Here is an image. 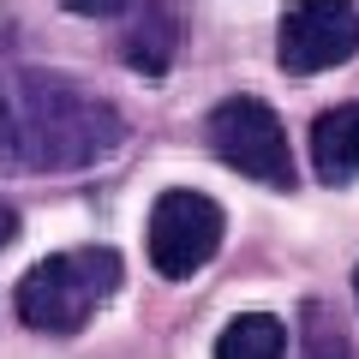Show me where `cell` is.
Instances as JSON below:
<instances>
[{
    "instance_id": "6da1fadb",
    "label": "cell",
    "mask_w": 359,
    "mask_h": 359,
    "mask_svg": "<svg viewBox=\"0 0 359 359\" xmlns=\"http://www.w3.org/2000/svg\"><path fill=\"white\" fill-rule=\"evenodd\" d=\"M126 144V120L114 102L78 90L60 72H30L18 90V114H13V150L30 168H54V174H72V168H96Z\"/></svg>"
},
{
    "instance_id": "7a4b0ae2",
    "label": "cell",
    "mask_w": 359,
    "mask_h": 359,
    "mask_svg": "<svg viewBox=\"0 0 359 359\" xmlns=\"http://www.w3.org/2000/svg\"><path fill=\"white\" fill-rule=\"evenodd\" d=\"M120 276H126V264H120L114 245H66V252H48L42 264H30L18 276L13 306L36 335H78L114 299Z\"/></svg>"
},
{
    "instance_id": "3957f363",
    "label": "cell",
    "mask_w": 359,
    "mask_h": 359,
    "mask_svg": "<svg viewBox=\"0 0 359 359\" xmlns=\"http://www.w3.org/2000/svg\"><path fill=\"white\" fill-rule=\"evenodd\" d=\"M204 132H210V150H216L233 174L257 180V186H269V192H294L299 186L282 114H276L264 96H228V102H216Z\"/></svg>"
},
{
    "instance_id": "277c9868",
    "label": "cell",
    "mask_w": 359,
    "mask_h": 359,
    "mask_svg": "<svg viewBox=\"0 0 359 359\" xmlns=\"http://www.w3.org/2000/svg\"><path fill=\"white\" fill-rule=\"evenodd\" d=\"M222 204L210 192H192V186H168L150 204V222H144V245H150V269L162 282H186L210 257L222 252Z\"/></svg>"
},
{
    "instance_id": "5b68a950",
    "label": "cell",
    "mask_w": 359,
    "mask_h": 359,
    "mask_svg": "<svg viewBox=\"0 0 359 359\" xmlns=\"http://www.w3.org/2000/svg\"><path fill=\"white\" fill-rule=\"evenodd\" d=\"M359 54V6L353 0H294L276 30V66L287 78H318Z\"/></svg>"
},
{
    "instance_id": "8992f818",
    "label": "cell",
    "mask_w": 359,
    "mask_h": 359,
    "mask_svg": "<svg viewBox=\"0 0 359 359\" xmlns=\"http://www.w3.org/2000/svg\"><path fill=\"white\" fill-rule=\"evenodd\" d=\"M174 54H180L174 6H168V0H144L138 13H132L126 36H120V60H126L132 72H144V78H162L168 66H174Z\"/></svg>"
},
{
    "instance_id": "52a82bcc",
    "label": "cell",
    "mask_w": 359,
    "mask_h": 359,
    "mask_svg": "<svg viewBox=\"0 0 359 359\" xmlns=\"http://www.w3.org/2000/svg\"><path fill=\"white\" fill-rule=\"evenodd\" d=\"M311 168L323 186H353L359 180V102L323 108L311 120Z\"/></svg>"
},
{
    "instance_id": "ba28073f",
    "label": "cell",
    "mask_w": 359,
    "mask_h": 359,
    "mask_svg": "<svg viewBox=\"0 0 359 359\" xmlns=\"http://www.w3.org/2000/svg\"><path fill=\"white\" fill-rule=\"evenodd\" d=\"M216 359H287V323L276 311H240L216 335Z\"/></svg>"
},
{
    "instance_id": "9c48e42d",
    "label": "cell",
    "mask_w": 359,
    "mask_h": 359,
    "mask_svg": "<svg viewBox=\"0 0 359 359\" xmlns=\"http://www.w3.org/2000/svg\"><path fill=\"white\" fill-rule=\"evenodd\" d=\"M299 341H306V359H359L347 330L330 318L323 299H306V323H299Z\"/></svg>"
},
{
    "instance_id": "30bf717a",
    "label": "cell",
    "mask_w": 359,
    "mask_h": 359,
    "mask_svg": "<svg viewBox=\"0 0 359 359\" xmlns=\"http://www.w3.org/2000/svg\"><path fill=\"white\" fill-rule=\"evenodd\" d=\"M72 13H84V18H114V13H126L132 0H66Z\"/></svg>"
},
{
    "instance_id": "8fae6325",
    "label": "cell",
    "mask_w": 359,
    "mask_h": 359,
    "mask_svg": "<svg viewBox=\"0 0 359 359\" xmlns=\"http://www.w3.org/2000/svg\"><path fill=\"white\" fill-rule=\"evenodd\" d=\"M13 233H18V210L0 204V245H13Z\"/></svg>"
},
{
    "instance_id": "7c38bea8",
    "label": "cell",
    "mask_w": 359,
    "mask_h": 359,
    "mask_svg": "<svg viewBox=\"0 0 359 359\" xmlns=\"http://www.w3.org/2000/svg\"><path fill=\"white\" fill-rule=\"evenodd\" d=\"M0 144H13V108L0 102Z\"/></svg>"
},
{
    "instance_id": "4fadbf2b",
    "label": "cell",
    "mask_w": 359,
    "mask_h": 359,
    "mask_svg": "<svg viewBox=\"0 0 359 359\" xmlns=\"http://www.w3.org/2000/svg\"><path fill=\"white\" fill-rule=\"evenodd\" d=\"M353 294H359V269H353Z\"/></svg>"
}]
</instances>
